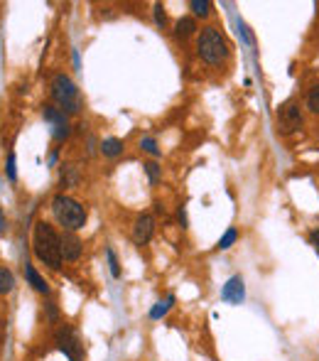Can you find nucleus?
I'll return each instance as SVG.
<instances>
[{
  "label": "nucleus",
  "mask_w": 319,
  "mask_h": 361,
  "mask_svg": "<svg viewBox=\"0 0 319 361\" xmlns=\"http://www.w3.org/2000/svg\"><path fill=\"white\" fill-rule=\"evenodd\" d=\"M32 249L39 263L50 265L52 271H59V265H62V238L54 231V226L47 224V221L34 224Z\"/></svg>",
  "instance_id": "1"
},
{
  "label": "nucleus",
  "mask_w": 319,
  "mask_h": 361,
  "mask_svg": "<svg viewBox=\"0 0 319 361\" xmlns=\"http://www.w3.org/2000/svg\"><path fill=\"white\" fill-rule=\"evenodd\" d=\"M52 214H54L56 224L62 226L64 231L76 234L86 224V207L74 197H67V194H56L52 199Z\"/></svg>",
  "instance_id": "2"
},
{
  "label": "nucleus",
  "mask_w": 319,
  "mask_h": 361,
  "mask_svg": "<svg viewBox=\"0 0 319 361\" xmlns=\"http://www.w3.org/2000/svg\"><path fill=\"white\" fill-rule=\"evenodd\" d=\"M196 54L202 56V62L212 64H221L229 56V45H226V37L218 32L216 28H204L196 37Z\"/></svg>",
  "instance_id": "3"
},
{
  "label": "nucleus",
  "mask_w": 319,
  "mask_h": 361,
  "mask_svg": "<svg viewBox=\"0 0 319 361\" xmlns=\"http://www.w3.org/2000/svg\"><path fill=\"white\" fill-rule=\"evenodd\" d=\"M52 99L59 103L64 113H79L81 111V96H79L76 84L72 81V76L67 74H56L52 79Z\"/></svg>",
  "instance_id": "4"
},
{
  "label": "nucleus",
  "mask_w": 319,
  "mask_h": 361,
  "mask_svg": "<svg viewBox=\"0 0 319 361\" xmlns=\"http://www.w3.org/2000/svg\"><path fill=\"white\" fill-rule=\"evenodd\" d=\"M54 344L69 361H84V356H86L84 342H81V337H79L76 329H74L72 324H67V322H62V324L56 327Z\"/></svg>",
  "instance_id": "5"
},
{
  "label": "nucleus",
  "mask_w": 319,
  "mask_h": 361,
  "mask_svg": "<svg viewBox=\"0 0 319 361\" xmlns=\"http://www.w3.org/2000/svg\"><path fill=\"white\" fill-rule=\"evenodd\" d=\"M302 128V111H300V103L297 101H287L280 106L278 111V130L282 136H290Z\"/></svg>",
  "instance_id": "6"
},
{
  "label": "nucleus",
  "mask_w": 319,
  "mask_h": 361,
  "mask_svg": "<svg viewBox=\"0 0 319 361\" xmlns=\"http://www.w3.org/2000/svg\"><path fill=\"white\" fill-rule=\"evenodd\" d=\"M42 118L52 125V136H54V141H59V143L67 141L69 133H72V125H69V116L62 111V108L45 106L42 108Z\"/></svg>",
  "instance_id": "7"
},
{
  "label": "nucleus",
  "mask_w": 319,
  "mask_h": 361,
  "mask_svg": "<svg viewBox=\"0 0 319 361\" xmlns=\"http://www.w3.org/2000/svg\"><path fill=\"white\" fill-rule=\"evenodd\" d=\"M221 300L229 302V305H241L246 300V282L241 276H234L226 280V285L221 288Z\"/></svg>",
  "instance_id": "8"
},
{
  "label": "nucleus",
  "mask_w": 319,
  "mask_h": 361,
  "mask_svg": "<svg viewBox=\"0 0 319 361\" xmlns=\"http://www.w3.org/2000/svg\"><path fill=\"white\" fill-rule=\"evenodd\" d=\"M152 234H155V219H152L150 214H141L135 219V226H133V241L138 243V246H145L152 238Z\"/></svg>",
  "instance_id": "9"
},
{
  "label": "nucleus",
  "mask_w": 319,
  "mask_h": 361,
  "mask_svg": "<svg viewBox=\"0 0 319 361\" xmlns=\"http://www.w3.org/2000/svg\"><path fill=\"white\" fill-rule=\"evenodd\" d=\"M25 278H28V285L34 290V293L45 295V298H50V295H52L50 282H47L45 278L39 276V273H37V268H34V265L25 263Z\"/></svg>",
  "instance_id": "10"
},
{
  "label": "nucleus",
  "mask_w": 319,
  "mask_h": 361,
  "mask_svg": "<svg viewBox=\"0 0 319 361\" xmlns=\"http://www.w3.org/2000/svg\"><path fill=\"white\" fill-rule=\"evenodd\" d=\"M62 258L64 260H79L81 256V241L74 231H64L62 236Z\"/></svg>",
  "instance_id": "11"
},
{
  "label": "nucleus",
  "mask_w": 319,
  "mask_h": 361,
  "mask_svg": "<svg viewBox=\"0 0 319 361\" xmlns=\"http://www.w3.org/2000/svg\"><path fill=\"white\" fill-rule=\"evenodd\" d=\"M123 141L121 138H103L101 145H99V150H101L103 158H118V155L123 153Z\"/></svg>",
  "instance_id": "12"
},
{
  "label": "nucleus",
  "mask_w": 319,
  "mask_h": 361,
  "mask_svg": "<svg viewBox=\"0 0 319 361\" xmlns=\"http://www.w3.org/2000/svg\"><path fill=\"white\" fill-rule=\"evenodd\" d=\"M174 302H177V298H174V295H167L165 300H157L155 305L150 307V320H163V317L167 315L169 310H172Z\"/></svg>",
  "instance_id": "13"
},
{
  "label": "nucleus",
  "mask_w": 319,
  "mask_h": 361,
  "mask_svg": "<svg viewBox=\"0 0 319 361\" xmlns=\"http://www.w3.org/2000/svg\"><path fill=\"white\" fill-rule=\"evenodd\" d=\"M194 30H196V23H194V17H179L177 20V25H174V34L177 37H189V34H194Z\"/></svg>",
  "instance_id": "14"
},
{
  "label": "nucleus",
  "mask_w": 319,
  "mask_h": 361,
  "mask_svg": "<svg viewBox=\"0 0 319 361\" xmlns=\"http://www.w3.org/2000/svg\"><path fill=\"white\" fill-rule=\"evenodd\" d=\"M15 290V276L10 268H0V295H10Z\"/></svg>",
  "instance_id": "15"
},
{
  "label": "nucleus",
  "mask_w": 319,
  "mask_h": 361,
  "mask_svg": "<svg viewBox=\"0 0 319 361\" xmlns=\"http://www.w3.org/2000/svg\"><path fill=\"white\" fill-rule=\"evenodd\" d=\"M236 241H238V229H236V226H231V229H226V234H224V236L218 238V243H216V251H229Z\"/></svg>",
  "instance_id": "16"
},
{
  "label": "nucleus",
  "mask_w": 319,
  "mask_h": 361,
  "mask_svg": "<svg viewBox=\"0 0 319 361\" xmlns=\"http://www.w3.org/2000/svg\"><path fill=\"white\" fill-rule=\"evenodd\" d=\"M62 187H76L79 185V172L74 165H62V177H59Z\"/></svg>",
  "instance_id": "17"
},
{
  "label": "nucleus",
  "mask_w": 319,
  "mask_h": 361,
  "mask_svg": "<svg viewBox=\"0 0 319 361\" xmlns=\"http://www.w3.org/2000/svg\"><path fill=\"white\" fill-rule=\"evenodd\" d=\"M189 8H192V12H194L196 17H209L212 15V3H209V0H192Z\"/></svg>",
  "instance_id": "18"
},
{
  "label": "nucleus",
  "mask_w": 319,
  "mask_h": 361,
  "mask_svg": "<svg viewBox=\"0 0 319 361\" xmlns=\"http://www.w3.org/2000/svg\"><path fill=\"white\" fill-rule=\"evenodd\" d=\"M143 167H145V175H147V180H150V185H157V182L163 180V167L157 163H145Z\"/></svg>",
  "instance_id": "19"
},
{
  "label": "nucleus",
  "mask_w": 319,
  "mask_h": 361,
  "mask_svg": "<svg viewBox=\"0 0 319 361\" xmlns=\"http://www.w3.org/2000/svg\"><path fill=\"white\" fill-rule=\"evenodd\" d=\"M307 108L312 113H319V84H314L307 94Z\"/></svg>",
  "instance_id": "20"
},
{
  "label": "nucleus",
  "mask_w": 319,
  "mask_h": 361,
  "mask_svg": "<svg viewBox=\"0 0 319 361\" xmlns=\"http://www.w3.org/2000/svg\"><path fill=\"white\" fill-rule=\"evenodd\" d=\"M141 147L145 150V153H150L152 158H157V155H160V147H157V141H155V138H150V136L141 138Z\"/></svg>",
  "instance_id": "21"
},
{
  "label": "nucleus",
  "mask_w": 319,
  "mask_h": 361,
  "mask_svg": "<svg viewBox=\"0 0 319 361\" xmlns=\"http://www.w3.org/2000/svg\"><path fill=\"white\" fill-rule=\"evenodd\" d=\"M106 256H108V268H111V276L113 278H121V263H118V256L113 249H106Z\"/></svg>",
  "instance_id": "22"
},
{
  "label": "nucleus",
  "mask_w": 319,
  "mask_h": 361,
  "mask_svg": "<svg viewBox=\"0 0 319 361\" xmlns=\"http://www.w3.org/2000/svg\"><path fill=\"white\" fill-rule=\"evenodd\" d=\"M45 310H47V322H50V324H56V322H59V310H56V305L52 300H47Z\"/></svg>",
  "instance_id": "23"
},
{
  "label": "nucleus",
  "mask_w": 319,
  "mask_h": 361,
  "mask_svg": "<svg viewBox=\"0 0 319 361\" xmlns=\"http://www.w3.org/2000/svg\"><path fill=\"white\" fill-rule=\"evenodd\" d=\"M155 23H157V28H165L167 25V12H165V8L157 3L155 6Z\"/></svg>",
  "instance_id": "24"
},
{
  "label": "nucleus",
  "mask_w": 319,
  "mask_h": 361,
  "mask_svg": "<svg viewBox=\"0 0 319 361\" xmlns=\"http://www.w3.org/2000/svg\"><path fill=\"white\" fill-rule=\"evenodd\" d=\"M8 180L15 182L17 180V172H15V155L10 153V158H8Z\"/></svg>",
  "instance_id": "25"
},
{
  "label": "nucleus",
  "mask_w": 319,
  "mask_h": 361,
  "mask_svg": "<svg viewBox=\"0 0 319 361\" xmlns=\"http://www.w3.org/2000/svg\"><path fill=\"white\" fill-rule=\"evenodd\" d=\"M309 243L314 246V251L319 254V229H314V231H309Z\"/></svg>",
  "instance_id": "26"
},
{
  "label": "nucleus",
  "mask_w": 319,
  "mask_h": 361,
  "mask_svg": "<svg viewBox=\"0 0 319 361\" xmlns=\"http://www.w3.org/2000/svg\"><path fill=\"white\" fill-rule=\"evenodd\" d=\"M177 216H179V224H182V226H187V214H185V207H179Z\"/></svg>",
  "instance_id": "27"
},
{
  "label": "nucleus",
  "mask_w": 319,
  "mask_h": 361,
  "mask_svg": "<svg viewBox=\"0 0 319 361\" xmlns=\"http://www.w3.org/2000/svg\"><path fill=\"white\" fill-rule=\"evenodd\" d=\"M3 229H6V216H3V212H0V234H3Z\"/></svg>",
  "instance_id": "28"
}]
</instances>
